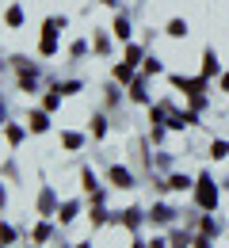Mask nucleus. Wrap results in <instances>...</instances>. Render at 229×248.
Segmentation results:
<instances>
[{
    "mask_svg": "<svg viewBox=\"0 0 229 248\" xmlns=\"http://www.w3.org/2000/svg\"><path fill=\"white\" fill-rule=\"evenodd\" d=\"M198 202H202V206H214V191H210V180H198Z\"/></svg>",
    "mask_w": 229,
    "mask_h": 248,
    "instance_id": "f257e3e1",
    "label": "nucleus"
},
{
    "mask_svg": "<svg viewBox=\"0 0 229 248\" xmlns=\"http://www.w3.org/2000/svg\"><path fill=\"white\" fill-rule=\"evenodd\" d=\"M111 180H115V184H119V187H130V176H126L122 168H115V172H111Z\"/></svg>",
    "mask_w": 229,
    "mask_h": 248,
    "instance_id": "f03ea898",
    "label": "nucleus"
},
{
    "mask_svg": "<svg viewBox=\"0 0 229 248\" xmlns=\"http://www.w3.org/2000/svg\"><path fill=\"white\" fill-rule=\"evenodd\" d=\"M187 31V27H183V23H180V19H172V23H168V34H176V38H180V34Z\"/></svg>",
    "mask_w": 229,
    "mask_h": 248,
    "instance_id": "7ed1b4c3",
    "label": "nucleus"
},
{
    "mask_svg": "<svg viewBox=\"0 0 229 248\" xmlns=\"http://www.w3.org/2000/svg\"><path fill=\"white\" fill-rule=\"evenodd\" d=\"M31 126L34 130H46V115H31Z\"/></svg>",
    "mask_w": 229,
    "mask_h": 248,
    "instance_id": "20e7f679",
    "label": "nucleus"
}]
</instances>
